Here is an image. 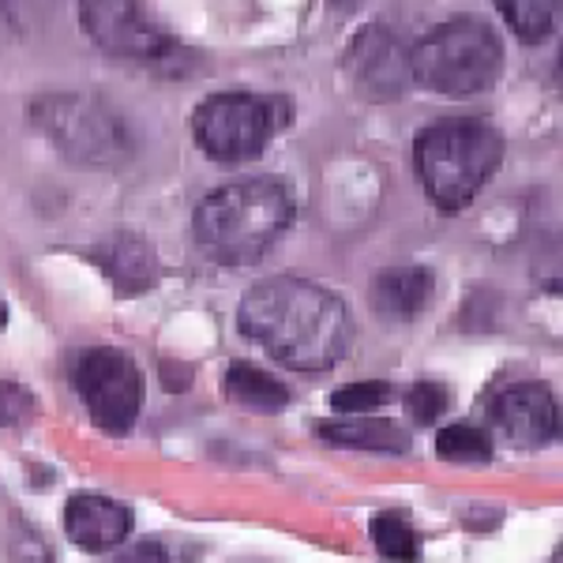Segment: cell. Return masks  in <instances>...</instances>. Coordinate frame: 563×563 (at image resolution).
Instances as JSON below:
<instances>
[{"label":"cell","mask_w":563,"mask_h":563,"mask_svg":"<svg viewBox=\"0 0 563 563\" xmlns=\"http://www.w3.org/2000/svg\"><path fill=\"white\" fill-rule=\"evenodd\" d=\"M410 57H413V45H406L402 34H395L384 23L368 26L357 38V45H353V57H350L357 90L372 98V102L398 98L413 84Z\"/></svg>","instance_id":"obj_9"},{"label":"cell","mask_w":563,"mask_h":563,"mask_svg":"<svg viewBox=\"0 0 563 563\" xmlns=\"http://www.w3.org/2000/svg\"><path fill=\"white\" fill-rule=\"evenodd\" d=\"M493 421L511 443L541 448V443L556 440L560 406L544 384H519V387H507L493 402Z\"/></svg>","instance_id":"obj_10"},{"label":"cell","mask_w":563,"mask_h":563,"mask_svg":"<svg viewBox=\"0 0 563 563\" xmlns=\"http://www.w3.org/2000/svg\"><path fill=\"white\" fill-rule=\"evenodd\" d=\"M410 68L417 84L435 95L466 98L496 84L499 68H504V45L488 23L474 20V15H459V20L440 23L413 45Z\"/></svg>","instance_id":"obj_4"},{"label":"cell","mask_w":563,"mask_h":563,"mask_svg":"<svg viewBox=\"0 0 563 563\" xmlns=\"http://www.w3.org/2000/svg\"><path fill=\"white\" fill-rule=\"evenodd\" d=\"M289 121V106L267 95H211L199 102L192 117V135L199 151L214 162H249L275 140V132Z\"/></svg>","instance_id":"obj_5"},{"label":"cell","mask_w":563,"mask_h":563,"mask_svg":"<svg viewBox=\"0 0 563 563\" xmlns=\"http://www.w3.org/2000/svg\"><path fill=\"white\" fill-rule=\"evenodd\" d=\"M238 323L271 357L297 372L339 365L353 342L350 308L305 278H267L252 286L238 308Z\"/></svg>","instance_id":"obj_1"},{"label":"cell","mask_w":563,"mask_h":563,"mask_svg":"<svg viewBox=\"0 0 563 563\" xmlns=\"http://www.w3.org/2000/svg\"><path fill=\"white\" fill-rule=\"evenodd\" d=\"M65 530L71 544L87 552H109L117 549L132 530V511L109 496H71L65 507Z\"/></svg>","instance_id":"obj_11"},{"label":"cell","mask_w":563,"mask_h":563,"mask_svg":"<svg viewBox=\"0 0 563 563\" xmlns=\"http://www.w3.org/2000/svg\"><path fill=\"white\" fill-rule=\"evenodd\" d=\"M372 541H376V549L384 560L417 563V556H421V541H417L413 526L395 511H384L372 519Z\"/></svg>","instance_id":"obj_16"},{"label":"cell","mask_w":563,"mask_h":563,"mask_svg":"<svg viewBox=\"0 0 563 563\" xmlns=\"http://www.w3.org/2000/svg\"><path fill=\"white\" fill-rule=\"evenodd\" d=\"M113 563H169V556H166V549H162V544L143 541V544H132L129 552H121Z\"/></svg>","instance_id":"obj_23"},{"label":"cell","mask_w":563,"mask_h":563,"mask_svg":"<svg viewBox=\"0 0 563 563\" xmlns=\"http://www.w3.org/2000/svg\"><path fill=\"white\" fill-rule=\"evenodd\" d=\"M34 121L53 135L60 151L84 162H109L124 154V124L113 109H106L98 98H49V102L34 106Z\"/></svg>","instance_id":"obj_7"},{"label":"cell","mask_w":563,"mask_h":563,"mask_svg":"<svg viewBox=\"0 0 563 563\" xmlns=\"http://www.w3.org/2000/svg\"><path fill=\"white\" fill-rule=\"evenodd\" d=\"M225 398L230 402L244 406V410H256V413H278L282 406L289 402V390L286 384H278L271 372H263L249 361H233L225 368Z\"/></svg>","instance_id":"obj_15"},{"label":"cell","mask_w":563,"mask_h":563,"mask_svg":"<svg viewBox=\"0 0 563 563\" xmlns=\"http://www.w3.org/2000/svg\"><path fill=\"white\" fill-rule=\"evenodd\" d=\"M316 435L334 448H365V451H406L410 432L398 429L395 421L379 417H346V421H323L316 424Z\"/></svg>","instance_id":"obj_14"},{"label":"cell","mask_w":563,"mask_h":563,"mask_svg":"<svg viewBox=\"0 0 563 563\" xmlns=\"http://www.w3.org/2000/svg\"><path fill=\"white\" fill-rule=\"evenodd\" d=\"M12 560L15 563H49V552H45V544L34 538V533H20V538L12 541Z\"/></svg>","instance_id":"obj_22"},{"label":"cell","mask_w":563,"mask_h":563,"mask_svg":"<svg viewBox=\"0 0 563 563\" xmlns=\"http://www.w3.org/2000/svg\"><path fill=\"white\" fill-rule=\"evenodd\" d=\"M499 12H504V20L511 23V31L519 34L526 45L544 42L552 34V23H556V4H538V0H530V4H522V0L499 4Z\"/></svg>","instance_id":"obj_18"},{"label":"cell","mask_w":563,"mask_h":563,"mask_svg":"<svg viewBox=\"0 0 563 563\" xmlns=\"http://www.w3.org/2000/svg\"><path fill=\"white\" fill-rule=\"evenodd\" d=\"M390 398H395V387L390 384H384V379H365V384H350V387L334 390L331 410L361 417V413H372V410H379V406H387Z\"/></svg>","instance_id":"obj_19"},{"label":"cell","mask_w":563,"mask_h":563,"mask_svg":"<svg viewBox=\"0 0 563 563\" xmlns=\"http://www.w3.org/2000/svg\"><path fill=\"white\" fill-rule=\"evenodd\" d=\"M435 455L448 462H488L493 459V443L474 424H451L435 435Z\"/></svg>","instance_id":"obj_17"},{"label":"cell","mask_w":563,"mask_h":563,"mask_svg":"<svg viewBox=\"0 0 563 563\" xmlns=\"http://www.w3.org/2000/svg\"><path fill=\"white\" fill-rule=\"evenodd\" d=\"M31 410L34 398L20 384H12V379H0V429H12V424L26 421Z\"/></svg>","instance_id":"obj_21"},{"label":"cell","mask_w":563,"mask_h":563,"mask_svg":"<svg viewBox=\"0 0 563 563\" xmlns=\"http://www.w3.org/2000/svg\"><path fill=\"white\" fill-rule=\"evenodd\" d=\"M76 395L106 432H129L143 406V372L121 350H87L71 368Z\"/></svg>","instance_id":"obj_6"},{"label":"cell","mask_w":563,"mask_h":563,"mask_svg":"<svg viewBox=\"0 0 563 563\" xmlns=\"http://www.w3.org/2000/svg\"><path fill=\"white\" fill-rule=\"evenodd\" d=\"M432 297V275L424 267H387L372 282V305L390 320H410Z\"/></svg>","instance_id":"obj_12"},{"label":"cell","mask_w":563,"mask_h":563,"mask_svg":"<svg viewBox=\"0 0 563 563\" xmlns=\"http://www.w3.org/2000/svg\"><path fill=\"white\" fill-rule=\"evenodd\" d=\"M294 222V199L275 180H238L211 192L196 211V241L218 263H256Z\"/></svg>","instance_id":"obj_2"},{"label":"cell","mask_w":563,"mask_h":563,"mask_svg":"<svg viewBox=\"0 0 563 563\" xmlns=\"http://www.w3.org/2000/svg\"><path fill=\"white\" fill-rule=\"evenodd\" d=\"M106 271L124 297H135L158 278V256L140 233H121L106 252Z\"/></svg>","instance_id":"obj_13"},{"label":"cell","mask_w":563,"mask_h":563,"mask_svg":"<svg viewBox=\"0 0 563 563\" xmlns=\"http://www.w3.org/2000/svg\"><path fill=\"white\" fill-rule=\"evenodd\" d=\"M504 162V135L485 121H435L417 135V174L443 211H462Z\"/></svg>","instance_id":"obj_3"},{"label":"cell","mask_w":563,"mask_h":563,"mask_svg":"<svg viewBox=\"0 0 563 563\" xmlns=\"http://www.w3.org/2000/svg\"><path fill=\"white\" fill-rule=\"evenodd\" d=\"M79 20L84 31L102 49L117 57H162L169 49V34L143 4L132 0H95V4H79Z\"/></svg>","instance_id":"obj_8"},{"label":"cell","mask_w":563,"mask_h":563,"mask_svg":"<svg viewBox=\"0 0 563 563\" xmlns=\"http://www.w3.org/2000/svg\"><path fill=\"white\" fill-rule=\"evenodd\" d=\"M8 327V308H4V301H0V331Z\"/></svg>","instance_id":"obj_24"},{"label":"cell","mask_w":563,"mask_h":563,"mask_svg":"<svg viewBox=\"0 0 563 563\" xmlns=\"http://www.w3.org/2000/svg\"><path fill=\"white\" fill-rule=\"evenodd\" d=\"M448 406H451V390L443 384H435V379H421V384H413L410 395H406V413H410L417 424H435Z\"/></svg>","instance_id":"obj_20"}]
</instances>
